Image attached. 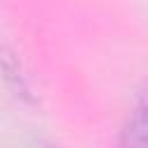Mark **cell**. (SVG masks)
Segmentation results:
<instances>
[{
  "label": "cell",
  "mask_w": 148,
  "mask_h": 148,
  "mask_svg": "<svg viewBox=\"0 0 148 148\" xmlns=\"http://www.w3.org/2000/svg\"><path fill=\"white\" fill-rule=\"evenodd\" d=\"M118 148H148V111L136 106L132 120L120 132Z\"/></svg>",
  "instance_id": "obj_1"
}]
</instances>
